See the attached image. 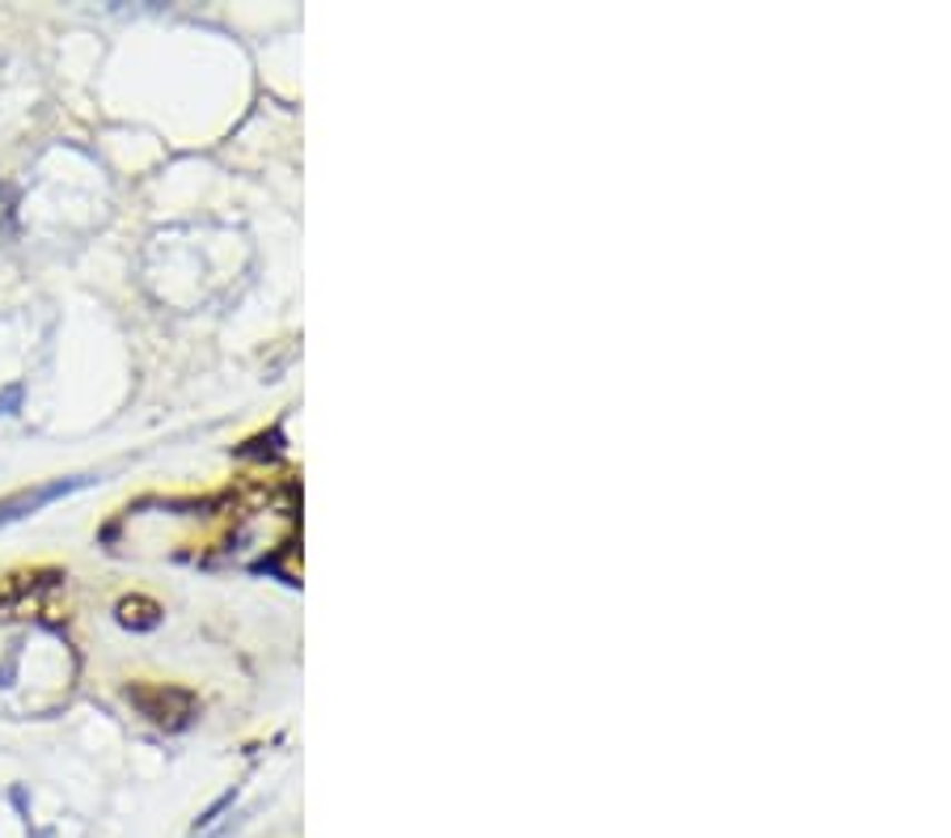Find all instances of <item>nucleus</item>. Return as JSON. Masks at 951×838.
<instances>
[{
  "label": "nucleus",
  "instance_id": "1",
  "mask_svg": "<svg viewBox=\"0 0 951 838\" xmlns=\"http://www.w3.org/2000/svg\"><path fill=\"white\" fill-rule=\"evenodd\" d=\"M85 483H89V479H56V483H42V487L9 495V500H0V525H13L21 516H34L39 509H47L51 500H63V495L81 492Z\"/></svg>",
  "mask_w": 951,
  "mask_h": 838
}]
</instances>
